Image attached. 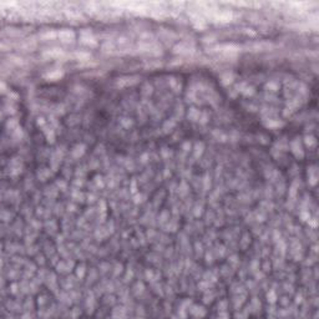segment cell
<instances>
[{"mask_svg": "<svg viewBox=\"0 0 319 319\" xmlns=\"http://www.w3.org/2000/svg\"><path fill=\"white\" fill-rule=\"evenodd\" d=\"M59 37L61 39L62 42H70V41H72V39H74V32L70 31V30H67V29H64V30H61V31L59 32Z\"/></svg>", "mask_w": 319, "mask_h": 319, "instance_id": "7a4b0ae2", "label": "cell"}, {"mask_svg": "<svg viewBox=\"0 0 319 319\" xmlns=\"http://www.w3.org/2000/svg\"><path fill=\"white\" fill-rule=\"evenodd\" d=\"M41 128H42V131H44V133H45L47 141H49V142H54V140H55V131H54L51 127H49L47 125H45V126L41 127Z\"/></svg>", "mask_w": 319, "mask_h": 319, "instance_id": "5b68a950", "label": "cell"}, {"mask_svg": "<svg viewBox=\"0 0 319 319\" xmlns=\"http://www.w3.org/2000/svg\"><path fill=\"white\" fill-rule=\"evenodd\" d=\"M45 125H46V120L44 117H39L37 118V126L39 127H44Z\"/></svg>", "mask_w": 319, "mask_h": 319, "instance_id": "4fadbf2b", "label": "cell"}, {"mask_svg": "<svg viewBox=\"0 0 319 319\" xmlns=\"http://www.w3.org/2000/svg\"><path fill=\"white\" fill-rule=\"evenodd\" d=\"M121 125L125 126V127H130L132 125V121H131V118H122L121 120Z\"/></svg>", "mask_w": 319, "mask_h": 319, "instance_id": "7c38bea8", "label": "cell"}, {"mask_svg": "<svg viewBox=\"0 0 319 319\" xmlns=\"http://www.w3.org/2000/svg\"><path fill=\"white\" fill-rule=\"evenodd\" d=\"M85 150H86L85 145L79 143V145L74 146V148L71 150V155H72V157H74V158H79V157H81V156L85 153Z\"/></svg>", "mask_w": 319, "mask_h": 319, "instance_id": "3957f363", "label": "cell"}, {"mask_svg": "<svg viewBox=\"0 0 319 319\" xmlns=\"http://www.w3.org/2000/svg\"><path fill=\"white\" fill-rule=\"evenodd\" d=\"M292 148H293V152L296 153V156L297 157H303V155H304V152H303V150H302V147H301V145H292Z\"/></svg>", "mask_w": 319, "mask_h": 319, "instance_id": "9c48e42d", "label": "cell"}, {"mask_svg": "<svg viewBox=\"0 0 319 319\" xmlns=\"http://www.w3.org/2000/svg\"><path fill=\"white\" fill-rule=\"evenodd\" d=\"M19 126H20V125H19V121H17L16 118H9V121L6 122V130H7L9 133L14 132Z\"/></svg>", "mask_w": 319, "mask_h": 319, "instance_id": "8992f818", "label": "cell"}, {"mask_svg": "<svg viewBox=\"0 0 319 319\" xmlns=\"http://www.w3.org/2000/svg\"><path fill=\"white\" fill-rule=\"evenodd\" d=\"M5 91H6V85H5V82L0 81V94H2Z\"/></svg>", "mask_w": 319, "mask_h": 319, "instance_id": "2e32d148", "label": "cell"}, {"mask_svg": "<svg viewBox=\"0 0 319 319\" xmlns=\"http://www.w3.org/2000/svg\"><path fill=\"white\" fill-rule=\"evenodd\" d=\"M21 168H22V163H21V161L19 158L14 157V158L10 160V162H9V173L11 176L19 175L21 172Z\"/></svg>", "mask_w": 319, "mask_h": 319, "instance_id": "6da1fadb", "label": "cell"}, {"mask_svg": "<svg viewBox=\"0 0 319 319\" xmlns=\"http://www.w3.org/2000/svg\"><path fill=\"white\" fill-rule=\"evenodd\" d=\"M62 75H64L62 71H60V70H52V71H50L49 74H46L44 77L47 79V80H50V81H55V80L61 79Z\"/></svg>", "mask_w": 319, "mask_h": 319, "instance_id": "277c9868", "label": "cell"}, {"mask_svg": "<svg viewBox=\"0 0 319 319\" xmlns=\"http://www.w3.org/2000/svg\"><path fill=\"white\" fill-rule=\"evenodd\" d=\"M253 92H254L253 87H246V89H244V91H243V94H244V95H252Z\"/></svg>", "mask_w": 319, "mask_h": 319, "instance_id": "9a60e30c", "label": "cell"}, {"mask_svg": "<svg viewBox=\"0 0 319 319\" xmlns=\"http://www.w3.org/2000/svg\"><path fill=\"white\" fill-rule=\"evenodd\" d=\"M5 112H6V113H10V115H14V113L16 112V110H15V107L12 106V105H6V106H5Z\"/></svg>", "mask_w": 319, "mask_h": 319, "instance_id": "30bf717a", "label": "cell"}, {"mask_svg": "<svg viewBox=\"0 0 319 319\" xmlns=\"http://www.w3.org/2000/svg\"><path fill=\"white\" fill-rule=\"evenodd\" d=\"M306 143H307L308 146H313V145H316V140H314V137H312V136H306Z\"/></svg>", "mask_w": 319, "mask_h": 319, "instance_id": "8fae6325", "label": "cell"}, {"mask_svg": "<svg viewBox=\"0 0 319 319\" xmlns=\"http://www.w3.org/2000/svg\"><path fill=\"white\" fill-rule=\"evenodd\" d=\"M2 116H4V113H2V112H1V111H0V121H1V120H2Z\"/></svg>", "mask_w": 319, "mask_h": 319, "instance_id": "e0dca14e", "label": "cell"}, {"mask_svg": "<svg viewBox=\"0 0 319 319\" xmlns=\"http://www.w3.org/2000/svg\"><path fill=\"white\" fill-rule=\"evenodd\" d=\"M266 126H267V127H269V128H277V127H281V126H283V122H282V121H274V120H269V121L266 123Z\"/></svg>", "mask_w": 319, "mask_h": 319, "instance_id": "ba28073f", "label": "cell"}, {"mask_svg": "<svg viewBox=\"0 0 319 319\" xmlns=\"http://www.w3.org/2000/svg\"><path fill=\"white\" fill-rule=\"evenodd\" d=\"M136 80L135 77H123V79H120L118 80V86H125V84H135Z\"/></svg>", "mask_w": 319, "mask_h": 319, "instance_id": "52a82bcc", "label": "cell"}, {"mask_svg": "<svg viewBox=\"0 0 319 319\" xmlns=\"http://www.w3.org/2000/svg\"><path fill=\"white\" fill-rule=\"evenodd\" d=\"M202 151H203V145H202V143L197 145V146H196V156L201 155V153H202Z\"/></svg>", "mask_w": 319, "mask_h": 319, "instance_id": "5bb4252c", "label": "cell"}]
</instances>
